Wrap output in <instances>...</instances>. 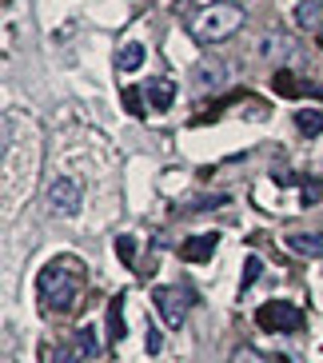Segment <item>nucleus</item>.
<instances>
[{
  "instance_id": "1",
  "label": "nucleus",
  "mask_w": 323,
  "mask_h": 363,
  "mask_svg": "<svg viewBox=\"0 0 323 363\" xmlns=\"http://www.w3.org/2000/svg\"><path fill=\"white\" fill-rule=\"evenodd\" d=\"M44 136L28 112H4V208H16V200L33 196V180L40 172Z\"/></svg>"
},
{
  "instance_id": "2",
  "label": "nucleus",
  "mask_w": 323,
  "mask_h": 363,
  "mask_svg": "<svg viewBox=\"0 0 323 363\" xmlns=\"http://www.w3.org/2000/svg\"><path fill=\"white\" fill-rule=\"evenodd\" d=\"M80 284H84V264L72 256H60L40 272V303L48 311H68L80 296Z\"/></svg>"
},
{
  "instance_id": "3",
  "label": "nucleus",
  "mask_w": 323,
  "mask_h": 363,
  "mask_svg": "<svg viewBox=\"0 0 323 363\" xmlns=\"http://www.w3.org/2000/svg\"><path fill=\"white\" fill-rule=\"evenodd\" d=\"M239 24H244V9H236V4H212V9H204L192 21V36L200 44H220L227 36H236Z\"/></svg>"
},
{
  "instance_id": "4",
  "label": "nucleus",
  "mask_w": 323,
  "mask_h": 363,
  "mask_svg": "<svg viewBox=\"0 0 323 363\" xmlns=\"http://www.w3.org/2000/svg\"><path fill=\"white\" fill-rule=\"evenodd\" d=\"M192 291L180 288V284H160V288L152 291V303H156V311H160V320L168 323V328H180L183 320H188V308H192Z\"/></svg>"
},
{
  "instance_id": "5",
  "label": "nucleus",
  "mask_w": 323,
  "mask_h": 363,
  "mask_svg": "<svg viewBox=\"0 0 323 363\" xmlns=\"http://www.w3.org/2000/svg\"><path fill=\"white\" fill-rule=\"evenodd\" d=\"M96 328H84L76 331L68 343H56V347H48V352L40 355L44 363H88L92 355H96Z\"/></svg>"
},
{
  "instance_id": "6",
  "label": "nucleus",
  "mask_w": 323,
  "mask_h": 363,
  "mask_svg": "<svg viewBox=\"0 0 323 363\" xmlns=\"http://www.w3.org/2000/svg\"><path fill=\"white\" fill-rule=\"evenodd\" d=\"M256 323L264 331H300L303 328V311L295 308V303H283V299H268L264 308L256 311Z\"/></svg>"
},
{
  "instance_id": "7",
  "label": "nucleus",
  "mask_w": 323,
  "mask_h": 363,
  "mask_svg": "<svg viewBox=\"0 0 323 363\" xmlns=\"http://www.w3.org/2000/svg\"><path fill=\"white\" fill-rule=\"evenodd\" d=\"M80 203H84V188L76 180H68V176H60V180L48 184V212L60 216V220H68V216L80 212Z\"/></svg>"
},
{
  "instance_id": "8",
  "label": "nucleus",
  "mask_w": 323,
  "mask_h": 363,
  "mask_svg": "<svg viewBox=\"0 0 323 363\" xmlns=\"http://www.w3.org/2000/svg\"><path fill=\"white\" fill-rule=\"evenodd\" d=\"M215 244H220V235H215V232L188 235V240L180 244V259H183V264H208V259H212V252H215Z\"/></svg>"
},
{
  "instance_id": "9",
  "label": "nucleus",
  "mask_w": 323,
  "mask_h": 363,
  "mask_svg": "<svg viewBox=\"0 0 323 363\" xmlns=\"http://www.w3.org/2000/svg\"><path fill=\"white\" fill-rule=\"evenodd\" d=\"M224 76H227V68L220 65L215 56H204V60L192 68V88H200V92H208V88H220V84H224Z\"/></svg>"
},
{
  "instance_id": "10",
  "label": "nucleus",
  "mask_w": 323,
  "mask_h": 363,
  "mask_svg": "<svg viewBox=\"0 0 323 363\" xmlns=\"http://www.w3.org/2000/svg\"><path fill=\"white\" fill-rule=\"evenodd\" d=\"M300 52V44L291 40V36H283V33H276V28H268V33L256 40V56H295Z\"/></svg>"
},
{
  "instance_id": "11",
  "label": "nucleus",
  "mask_w": 323,
  "mask_h": 363,
  "mask_svg": "<svg viewBox=\"0 0 323 363\" xmlns=\"http://www.w3.org/2000/svg\"><path fill=\"white\" fill-rule=\"evenodd\" d=\"M144 96H148V104L156 108V112H168L172 100H176V84L172 80H148V84H144Z\"/></svg>"
},
{
  "instance_id": "12",
  "label": "nucleus",
  "mask_w": 323,
  "mask_h": 363,
  "mask_svg": "<svg viewBox=\"0 0 323 363\" xmlns=\"http://www.w3.org/2000/svg\"><path fill=\"white\" fill-rule=\"evenodd\" d=\"M288 247L295 256H319L323 252V235H312V232H291L288 235Z\"/></svg>"
},
{
  "instance_id": "13",
  "label": "nucleus",
  "mask_w": 323,
  "mask_h": 363,
  "mask_svg": "<svg viewBox=\"0 0 323 363\" xmlns=\"http://www.w3.org/2000/svg\"><path fill=\"white\" fill-rule=\"evenodd\" d=\"M124 296H116L112 303H108V335H112V343L124 340Z\"/></svg>"
},
{
  "instance_id": "14",
  "label": "nucleus",
  "mask_w": 323,
  "mask_h": 363,
  "mask_svg": "<svg viewBox=\"0 0 323 363\" xmlns=\"http://www.w3.org/2000/svg\"><path fill=\"white\" fill-rule=\"evenodd\" d=\"M319 12H323V0H300V9H295V24L315 28V24H319Z\"/></svg>"
},
{
  "instance_id": "15",
  "label": "nucleus",
  "mask_w": 323,
  "mask_h": 363,
  "mask_svg": "<svg viewBox=\"0 0 323 363\" xmlns=\"http://www.w3.org/2000/svg\"><path fill=\"white\" fill-rule=\"evenodd\" d=\"M116 65L124 68V72H136V68L144 65V44H124L116 56Z\"/></svg>"
},
{
  "instance_id": "16",
  "label": "nucleus",
  "mask_w": 323,
  "mask_h": 363,
  "mask_svg": "<svg viewBox=\"0 0 323 363\" xmlns=\"http://www.w3.org/2000/svg\"><path fill=\"white\" fill-rule=\"evenodd\" d=\"M295 128H300L303 136H319V132H323V116L315 112V108H303L300 116H295Z\"/></svg>"
},
{
  "instance_id": "17",
  "label": "nucleus",
  "mask_w": 323,
  "mask_h": 363,
  "mask_svg": "<svg viewBox=\"0 0 323 363\" xmlns=\"http://www.w3.org/2000/svg\"><path fill=\"white\" fill-rule=\"evenodd\" d=\"M116 256L124 267H136V240L132 235H116Z\"/></svg>"
},
{
  "instance_id": "18",
  "label": "nucleus",
  "mask_w": 323,
  "mask_h": 363,
  "mask_svg": "<svg viewBox=\"0 0 323 363\" xmlns=\"http://www.w3.org/2000/svg\"><path fill=\"white\" fill-rule=\"evenodd\" d=\"M259 272H264V259H259V256H248V264H244V279H239V288L248 291L251 284L259 279Z\"/></svg>"
},
{
  "instance_id": "19",
  "label": "nucleus",
  "mask_w": 323,
  "mask_h": 363,
  "mask_svg": "<svg viewBox=\"0 0 323 363\" xmlns=\"http://www.w3.org/2000/svg\"><path fill=\"white\" fill-rule=\"evenodd\" d=\"M323 200V188H319V180H303V203L312 208V203H319Z\"/></svg>"
},
{
  "instance_id": "20",
  "label": "nucleus",
  "mask_w": 323,
  "mask_h": 363,
  "mask_svg": "<svg viewBox=\"0 0 323 363\" xmlns=\"http://www.w3.org/2000/svg\"><path fill=\"white\" fill-rule=\"evenodd\" d=\"M227 196H200V200L192 203V212H208V208H224Z\"/></svg>"
},
{
  "instance_id": "21",
  "label": "nucleus",
  "mask_w": 323,
  "mask_h": 363,
  "mask_svg": "<svg viewBox=\"0 0 323 363\" xmlns=\"http://www.w3.org/2000/svg\"><path fill=\"white\" fill-rule=\"evenodd\" d=\"M160 347H164V343H160V331L148 328V331H144V352H148V355H160Z\"/></svg>"
},
{
  "instance_id": "22",
  "label": "nucleus",
  "mask_w": 323,
  "mask_h": 363,
  "mask_svg": "<svg viewBox=\"0 0 323 363\" xmlns=\"http://www.w3.org/2000/svg\"><path fill=\"white\" fill-rule=\"evenodd\" d=\"M124 108H128L132 116H140L144 108H140V96H136V88H124Z\"/></svg>"
},
{
  "instance_id": "23",
  "label": "nucleus",
  "mask_w": 323,
  "mask_h": 363,
  "mask_svg": "<svg viewBox=\"0 0 323 363\" xmlns=\"http://www.w3.org/2000/svg\"><path fill=\"white\" fill-rule=\"evenodd\" d=\"M276 88H280L283 96H295V92H300V88H295V80H291L288 72H280V76H276Z\"/></svg>"
},
{
  "instance_id": "24",
  "label": "nucleus",
  "mask_w": 323,
  "mask_h": 363,
  "mask_svg": "<svg viewBox=\"0 0 323 363\" xmlns=\"http://www.w3.org/2000/svg\"><path fill=\"white\" fill-rule=\"evenodd\" d=\"M319 44H323V28H319Z\"/></svg>"
}]
</instances>
